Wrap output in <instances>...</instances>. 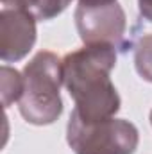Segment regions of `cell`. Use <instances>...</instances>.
Returning a JSON list of instances; mask_svg holds the SVG:
<instances>
[{
	"instance_id": "obj_1",
	"label": "cell",
	"mask_w": 152,
	"mask_h": 154,
	"mask_svg": "<svg viewBox=\"0 0 152 154\" xmlns=\"http://www.w3.org/2000/svg\"><path fill=\"white\" fill-rule=\"evenodd\" d=\"M116 47L84 45L63 57V84L75 102L77 115L86 122L111 118L120 109V95L111 82Z\"/></svg>"
},
{
	"instance_id": "obj_2",
	"label": "cell",
	"mask_w": 152,
	"mask_h": 154,
	"mask_svg": "<svg viewBox=\"0 0 152 154\" xmlns=\"http://www.w3.org/2000/svg\"><path fill=\"white\" fill-rule=\"evenodd\" d=\"M20 115L32 125H50L63 113V59L50 50L38 52L23 68Z\"/></svg>"
},
{
	"instance_id": "obj_3",
	"label": "cell",
	"mask_w": 152,
	"mask_h": 154,
	"mask_svg": "<svg viewBox=\"0 0 152 154\" xmlns=\"http://www.w3.org/2000/svg\"><path fill=\"white\" fill-rule=\"evenodd\" d=\"M66 140L75 154H134L140 133L123 118H104L86 122L72 111L66 125Z\"/></svg>"
},
{
	"instance_id": "obj_4",
	"label": "cell",
	"mask_w": 152,
	"mask_h": 154,
	"mask_svg": "<svg viewBox=\"0 0 152 154\" xmlns=\"http://www.w3.org/2000/svg\"><path fill=\"white\" fill-rule=\"evenodd\" d=\"M75 27L79 38L84 45H113L120 47L127 18L122 5L114 2H93V4H79L75 9Z\"/></svg>"
},
{
	"instance_id": "obj_5",
	"label": "cell",
	"mask_w": 152,
	"mask_h": 154,
	"mask_svg": "<svg viewBox=\"0 0 152 154\" xmlns=\"http://www.w3.org/2000/svg\"><path fill=\"white\" fill-rule=\"evenodd\" d=\"M36 18L18 7L0 11V57L4 63L23 59L36 43Z\"/></svg>"
},
{
	"instance_id": "obj_6",
	"label": "cell",
	"mask_w": 152,
	"mask_h": 154,
	"mask_svg": "<svg viewBox=\"0 0 152 154\" xmlns=\"http://www.w3.org/2000/svg\"><path fill=\"white\" fill-rule=\"evenodd\" d=\"M2 7H18L31 13L38 22H47L59 16L72 0H0Z\"/></svg>"
},
{
	"instance_id": "obj_7",
	"label": "cell",
	"mask_w": 152,
	"mask_h": 154,
	"mask_svg": "<svg viewBox=\"0 0 152 154\" xmlns=\"http://www.w3.org/2000/svg\"><path fill=\"white\" fill-rule=\"evenodd\" d=\"M0 91H2V104L7 109L11 104L20 102L23 95V74H20L16 68H11L4 65L0 68Z\"/></svg>"
},
{
	"instance_id": "obj_8",
	"label": "cell",
	"mask_w": 152,
	"mask_h": 154,
	"mask_svg": "<svg viewBox=\"0 0 152 154\" xmlns=\"http://www.w3.org/2000/svg\"><path fill=\"white\" fill-rule=\"evenodd\" d=\"M134 66L138 75L152 82V34H145L134 47Z\"/></svg>"
},
{
	"instance_id": "obj_9",
	"label": "cell",
	"mask_w": 152,
	"mask_h": 154,
	"mask_svg": "<svg viewBox=\"0 0 152 154\" xmlns=\"http://www.w3.org/2000/svg\"><path fill=\"white\" fill-rule=\"evenodd\" d=\"M138 9L140 16L152 23V0H138Z\"/></svg>"
},
{
	"instance_id": "obj_10",
	"label": "cell",
	"mask_w": 152,
	"mask_h": 154,
	"mask_svg": "<svg viewBox=\"0 0 152 154\" xmlns=\"http://www.w3.org/2000/svg\"><path fill=\"white\" fill-rule=\"evenodd\" d=\"M93 2H114V0H79V4H93Z\"/></svg>"
},
{
	"instance_id": "obj_11",
	"label": "cell",
	"mask_w": 152,
	"mask_h": 154,
	"mask_svg": "<svg viewBox=\"0 0 152 154\" xmlns=\"http://www.w3.org/2000/svg\"><path fill=\"white\" fill-rule=\"evenodd\" d=\"M150 124H152V111H150Z\"/></svg>"
}]
</instances>
